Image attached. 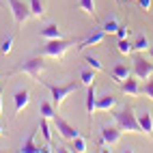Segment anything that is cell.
<instances>
[{"instance_id": "cell-1", "label": "cell", "mask_w": 153, "mask_h": 153, "mask_svg": "<svg viewBox=\"0 0 153 153\" xmlns=\"http://www.w3.org/2000/svg\"><path fill=\"white\" fill-rule=\"evenodd\" d=\"M112 117H114V123L123 129V131H129V134H142V127L138 123V119L134 114V110L129 106H123L121 110L112 112Z\"/></svg>"}, {"instance_id": "cell-2", "label": "cell", "mask_w": 153, "mask_h": 153, "mask_svg": "<svg viewBox=\"0 0 153 153\" xmlns=\"http://www.w3.org/2000/svg\"><path fill=\"white\" fill-rule=\"evenodd\" d=\"M74 45H76V43L71 41V39H48V43L39 50V54H41V56H48V58L60 60Z\"/></svg>"}, {"instance_id": "cell-3", "label": "cell", "mask_w": 153, "mask_h": 153, "mask_svg": "<svg viewBox=\"0 0 153 153\" xmlns=\"http://www.w3.org/2000/svg\"><path fill=\"white\" fill-rule=\"evenodd\" d=\"M43 69H45V63H43V56L39 54L35 58H28V60H24V63H19L13 71H9V74H26V76L33 78L35 82H41Z\"/></svg>"}, {"instance_id": "cell-4", "label": "cell", "mask_w": 153, "mask_h": 153, "mask_svg": "<svg viewBox=\"0 0 153 153\" xmlns=\"http://www.w3.org/2000/svg\"><path fill=\"white\" fill-rule=\"evenodd\" d=\"M41 84H45V86L50 88V93H52V101H54L56 108L63 104V101H65L71 93H76V91H78V84H76V82H69V84H52V82L41 80Z\"/></svg>"}, {"instance_id": "cell-5", "label": "cell", "mask_w": 153, "mask_h": 153, "mask_svg": "<svg viewBox=\"0 0 153 153\" xmlns=\"http://www.w3.org/2000/svg\"><path fill=\"white\" fill-rule=\"evenodd\" d=\"M121 134H123V129H121L117 123H114V125H104V127H101L99 145H101V147H112V145H117V142L121 140Z\"/></svg>"}, {"instance_id": "cell-6", "label": "cell", "mask_w": 153, "mask_h": 153, "mask_svg": "<svg viewBox=\"0 0 153 153\" xmlns=\"http://www.w3.org/2000/svg\"><path fill=\"white\" fill-rule=\"evenodd\" d=\"M7 2H9V9H11L13 19H15V24H17V26H22L26 19L33 15V13H30V7L24 4L22 0H7Z\"/></svg>"}, {"instance_id": "cell-7", "label": "cell", "mask_w": 153, "mask_h": 153, "mask_svg": "<svg viewBox=\"0 0 153 153\" xmlns=\"http://www.w3.org/2000/svg\"><path fill=\"white\" fill-rule=\"evenodd\" d=\"M54 127H56V131L60 136H63L65 140H74V138H78L80 136V129L78 127H74L71 123H67V121L63 119V117H58V114H54Z\"/></svg>"}, {"instance_id": "cell-8", "label": "cell", "mask_w": 153, "mask_h": 153, "mask_svg": "<svg viewBox=\"0 0 153 153\" xmlns=\"http://www.w3.org/2000/svg\"><path fill=\"white\" fill-rule=\"evenodd\" d=\"M151 74H153V63L147 60L145 56H136L134 58V76L138 80H149Z\"/></svg>"}, {"instance_id": "cell-9", "label": "cell", "mask_w": 153, "mask_h": 153, "mask_svg": "<svg viewBox=\"0 0 153 153\" xmlns=\"http://www.w3.org/2000/svg\"><path fill=\"white\" fill-rule=\"evenodd\" d=\"M95 104H97V88L95 82L86 86V112H88V125L93 127V112H95Z\"/></svg>"}, {"instance_id": "cell-10", "label": "cell", "mask_w": 153, "mask_h": 153, "mask_svg": "<svg viewBox=\"0 0 153 153\" xmlns=\"http://www.w3.org/2000/svg\"><path fill=\"white\" fill-rule=\"evenodd\" d=\"M138 119V123L142 127V134H147V136H153V117H151V112L149 110H142L136 114Z\"/></svg>"}, {"instance_id": "cell-11", "label": "cell", "mask_w": 153, "mask_h": 153, "mask_svg": "<svg viewBox=\"0 0 153 153\" xmlns=\"http://www.w3.org/2000/svg\"><path fill=\"white\" fill-rule=\"evenodd\" d=\"M104 39H106V33H104L101 28H97L95 33H91L84 41H80V45H76V48H78V50H84V48H91V45H99Z\"/></svg>"}, {"instance_id": "cell-12", "label": "cell", "mask_w": 153, "mask_h": 153, "mask_svg": "<svg viewBox=\"0 0 153 153\" xmlns=\"http://www.w3.org/2000/svg\"><path fill=\"white\" fill-rule=\"evenodd\" d=\"M121 91H123L125 95H129V97H136V95H140V86H138V78L134 76V78H127V80H123L121 82Z\"/></svg>"}, {"instance_id": "cell-13", "label": "cell", "mask_w": 153, "mask_h": 153, "mask_svg": "<svg viewBox=\"0 0 153 153\" xmlns=\"http://www.w3.org/2000/svg\"><path fill=\"white\" fill-rule=\"evenodd\" d=\"M13 101H15V112H22V110L30 104V93H28V88H19V91H15Z\"/></svg>"}, {"instance_id": "cell-14", "label": "cell", "mask_w": 153, "mask_h": 153, "mask_svg": "<svg viewBox=\"0 0 153 153\" xmlns=\"http://www.w3.org/2000/svg\"><path fill=\"white\" fill-rule=\"evenodd\" d=\"M114 106H117V97L112 95V93H108V95H101V97H97L95 110H99V112H106V110H112Z\"/></svg>"}, {"instance_id": "cell-15", "label": "cell", "mask_w": 153, "mask_h": 153, "mask_svg": "<svg viewBox=\"0 0 153 153\" xmlns=\"http://www.w3.org/2000/svg\"><path fill=\"white\" fill-rule=\"evenodd\" d=\"M110 76H112V80H114L117 84H121L123 80H127V78L131 76V69H129L125 63H119L114 69H112V74H110Z\"/></svg>"}, {"instance_id": "cell-16", "label": "cell", "mask_w": 153, "mask_h": 153, "mask_svg": "<svg viewBox=\"0 0 153 153\" xmlns=\"http://www.w3.org/2000/svg\"><path fill=\"white\" fill-rule=\"evenodd\" d=\"M19 151H22V153H41L43 151V147H39L37 142H35V131H30V136L22 142Z\"/></svg>"}, {"instance_id": "cell-17", "label": "cell", "mask_w": 153, "mask_h": 153, "mask_svg": "<svg viewBox=\"0 0 153 153\" xmlns=\"http://www.w3.org/2000/svg\"><path fill=\"white\" fill-rule=\"evenodd\" d=\"M41 37L43 39H63V30L56 24H48L45 28H41Z\"/></svg>"}, {"instance_id": "cell-18", "label": "cell", "mask_w": 153, "mask_h": 153, "mask_svg": "<svg viewBox=\"0 0 153 153\" xmlns=\"http://www.w3.org/2000/svg\"><path fill=\"white\" fill-rule=\"evenodd\" d=\"M56 106H54V101H41V106H39V112H41V117L43 119H54V114H56V110H54Z\"/></svg>"}, {"instance_id": "cell-19", "label": "cell", "mask_w": 153, "mask_h": 153, "mask_svg": "<svg viewBox=\"0 0 153 153\" xmlns=\"http://www.w3.org/2000/svg\"><path fill=\"white\" fill-rule=\"evenodd\" d=\"M39 131H41L45 145H52V127H50L48 119H43V117H41V123H39Z\"/></svg>"}, {"instance_id": "cell-20", "label": "cell", "mask_w": 153, "mask_h": 153, "mask_svg": "<svg viewBox=\"0 0 153 153\" xmlns=\"http://www.w3.org/2000/svg\"><path fill=\"white\" fill-rule=\"evenodd\" d=\"M80 80H82V84L84 86H88V84H93L95 82V69H91L88 65L80 71Z\"/></svg>"}, {"instance_id": "cell-21", "label": "cell", "mask_w": 153, "mask_h": 153, "mask_svg": "<svg viewBox=\"0 0 153 153\" xmlns=\"http://www.w3.org/2000/svg\"><path fill=\"white\" fill-rule=\"evenodd\" d=\"M30 13H33L35 17H41L45 15V4H43V0H30Z\"/></svg>"}, {"instance_id": "cell-22", "label": "cell", "mask_w": 153, "mask_h": 153, "mask_svg": "<svg viewBox=\"0 0 153 153\" xmlns=\"http://www.w3.org/2000/svg\"><path fill=\"white\" fill-rule=\"evenodd\" d=\"M119 26H121V24L117 22V19H114V17H110V19H106V22H104V24H101L99 28H101V30H104V33H106V35H112V33H114V35H117V30H119Z\"/></svg>"}, {"instance_id": "cell-23", "label": "cell", "mask_w": 153, "mask_h": 153, "mask_svg": "<svg viewBox=\"0 0 153 153\" xmlns=\"http://www.w3.org/2000/svg\"><path fill=\"white\" fill-rule=\"evenodd\" d=\"M78 9H82V11L88 13V15H95V0H80Z\"/></svg>"}, {"instance_id": "cell-24", "label": "cell", "mask_w": 153, "mask_h": 153, "mask_svg": "<svg viewBox=\"0 0 153 153\" xmlns=\"http://www.w3.org/2000/svg\"><path fill=\"white\" fill-rule=\"evenodd\" d=\"M117 50H119L121 54H129L131 50H134V43H129L127 37L125 39H119V41H117Z\"/></svg>"}, {"instance_id": "cell-25", "label": "cell", "mask_w": 153, "mask_h": 153, "mask_svg": "<svg viewBox=\"0 0 153 153\" xmlns=\"http://www.w3.org/2000/svg\"><path fill=\"white\" fill-rule=\"evenodd\" d=\"M147 48H149V41H147V37H145V35H140V37L136 39V41H134V50H136V52H145Z\"/></svg>"}, {"instance_id": "cell-26", "label": "cell", "mask_w": 153, "mask_h": 153, "mask_svg": "<svg viewBox=\"0 0 153 153\" xmlns=\"http://www.w3.org/2000/svg\"><path fill=\"white\" fill-rule=\"evenodd\" d=\"M86 65L91 69H95V71H104V65H101L99 58H95V56H86Z\"/></svg>"}, {"instance_id": "cell-27", "label": "cell", "mask_w": 153, "mask_h": 153, "mask_svg": "<svg viewBox=\"0 0 153 153\" xmlns=\"http://www.w3.org/2000/svg\"><path fill=\"white\" fill-rule=\"evenodd\" d=\"M74 151H78V153H84V151H86V140H84L82 136L74 138Z\"/></svg>"}, {"instance_id": "cell-28", "label": "cell", "mask_w": 153, "mask_h": 153, "mask_svg": "<svg viewBox=\"0 0 153 153\" xmlns=\"http://www.w3.org/2000/svg\"><path fill=\"white\" fill-rule=\"evenodd\" d=\"M140 93L145 95V97H149V99L153 101V80H149V82H145V86H140Z\"/></svg>"}, {"instance_id": "cell-29", "label": "cell", "mask_w": 153, "mask_h": 153, "mask_svg": "<svg viewBox=\"0 0 153 153\" xmlns=\"http://www.w3.org/2000/svg\"><path fill=\"white\" fill-rule=\"evenodd\" d=\"M13 50V37H7L4 41H2V45H0V52L2 54H9Z\"/></svg>"}, {"instance_id": "cell-30", "label": "cell", "mask_w": 153, "mask_h": 153, "mask_svg": "<svg viewBox=\"0 0 153 153\" xmlns=\"http://www.w3.org/2000/svg\"><path fill=\"white\" fill-rule=\"evenodd\" d=\"M127 35H129V28H127V26H119V30H117V37H119V39H125Z\"/></svg>"}, {"instance_id": "cell-31", "label": "cell", "mask_w": 153, "mask_h": 153, "mask_svg": "<svg viewBox=\"0 0 153 153\" xmlns=\"http://www.w3.org/2000/svg\"><path fill=\"white\" fill-rule=\"evenodd\" d=\"M138 4L145 9V11H149V9H151V0H138Z\"/></svg>"}, {"instance_id": "cell-32", "label": "cell", "mask_w": 153, "mask_h": 153, "mask_svg": "<svg viewBox=\"0 0 153 153\" xmlns=\"http://www.w3.org/2000/svg\"><path fill=\"white\" fill-rule=\"evenodd\" d=\"M0 117H2V97H0Z\"/></svg>"}, {"instance_id": "cell-33", "label": "cell", "mask_w": 153, "mask_h": 153, "mask_svg": "<svg viewBox=\"0 0 153 153\" xmlns=\"http://www.w3.org/2000/svg\"><path fill=\"white\" fill-rule=\"evenodd\" d=\"M149 54H151V58H153V45H151V50H149Z\"/></svg>"}, {"instance_id": "cell-34", "label": "cell", "mask_w": 153, "mask_h": 153, "mask_svg": "<svg viewBox=\"0 0 153 153\" xmlns=\"http://www.w3.org/2000/svg\"><path fill=\"white\" fill-rule=\"evenodd\" d=\"M2 134H4V129H2V125H0V136H2Z\"/></svg>"}, {"instance_id": "cell-35", "label": "cell", "mask_w": 153, "mask_h": 153, "mask_svg": "<svg viewBox=\"0 0 153 153\" xmlns=\"http://www.w3.org/2000/svg\"><path fill=\"white\" fill-rule=\"evenodd\" d=\"M0 7H4V2H2V0H0Z\"/></svg>"}, {"instance_id": "cell-36", "label": "cell", "mask_w": 153, "mask_h": 153, "mask_svg": "<svg viewBox=\"0 0 153 153\" xmlns=\"http://www.w3.org/2000/svg\"><path fill=\"white\" fill-rule=\"evenodd\" d=\"M114 2H121V0H114Z\"/></svg>"}]
</instances>
